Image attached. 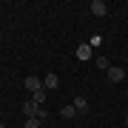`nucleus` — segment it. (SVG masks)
Instances as JSON below:
<instances>
[{
  "label": "nucleus",
  "mask_w": 128,
  "mask_h": 128,
  "mask_svg": "<svg viewBox=\"0 0 128 128\" xmlns=\"http://www.w3.org/2000/svg\"><path fill=\"white\" fill-rule=\"evenodd\" d=\"M74 57L86 63V60H91V57H94V48L88 46V43H80V46H77V51H74Z\"/></svg>",
  "instance_id": "nucleus-1"
},
{
  "label": "nucleus",
  "mask_w": 128,
  "mask_h": 128,
  "mask_svg": "<svg viewBox=\"0 0 128 128\" xmlns=\"http://www.w3.org/2000/svg\"><path fill=\"white\" fill-rule=\"evenodd\" d=\"M43 88H46V91H54V88H60V77H57L54 71L43 77Z\"/></svg>",
  "instance_id": "nucleus-2"
},
{
  "label": "nucleus",
  "mask_w": 128,
  "mask_h": 128,
  "mask_svg": "<svg viewBox=\"0 0 128 128\" xmlns=\"http://www.w3.org/2000/svg\"><path fill=\"white\" fill-rule=\"evenodd\" d=\"M91 14L94 17H105V14H108V6H105L102 0H91Z\"/></svg>",
  "instance_id": "nucleus-3"
},
{
  "label": "nucleus",
  "mask_w": 128,
  "mask_h": 128,
  "mask_svg": "<svg viewBox=\"0 0 128 128\" xmlns=\"http://www.w3.org/2000/svg\"><path fill=\"white\" fill-rule=\"evenodd\" d=\"M40 108H43V105H37L34 100H28V102L23 105V114H26V117H37V114H40ZM37 120H40V117H37Z\"/></svg>",
  "instance_id": "nucleus-4"
},
{
  "label": "nucleus",
  "mask_w": 128,
  "mask_h": 128,
  "mask_svg": "<svg viewBox=\"0 0 128 128\" xmlns=\"http://www.w3.org/2000/svg\"><path fill=\"white\" fill-rule=\"evenodd\" d=\"M105 74H108V80H111V82H122V77H125V71L120 68V66H111Z\"/></svg>",
  "instance_id": "nucleus-5"
},
{
  "label": "nucleus",
  "mask_w": 128,
  "mask_h": 128,
  "mask_svg": "<svg viewBox=\"0 0 128 128\" xmlns=\"http://www.w3.org/2000/svg\"><path fill=\"white\" fill-rule=\"evenodd\" d=\"M26 88H28L32 94H37V91L43 88V80H40V77H26Z\"/></svg>",
  "instance_id": "nucleus-6"
},
{
  "label": "nucleus",
  "mask_w": 128,
  "mask_h": 128,
  "mask_svg": "<svg viewBox=\"0 0 128 128\" xmlns=\"http://www.w3.org/2000/svg\"><path fill=\"white\" fill-rule=\"evenodd\" d=\"M77 114H80V111L74 108V105H63V108H60V117H63V120H74Z\"/></svg>",
  "instance_id": "nucleus-7"
},
{
  "label": "nucleus",
  "mask_w": 128,
  "mask_h": 128,
  "mask_svg": "<svg viewBox=\"0 0 128 128\" xmlns=\"http://www.w3.org/2000/svg\"><path fill=\"white\" fill-rule=\"evenodd\" d=\"M71 105L80 111V114H86V111H88V100H86V97H74V102H71Z\"/></svg>",
  "instance_id": "nucleus-8"
},
{
  "label": "nucleus",
  "mask_w": 128,
  "mask_h": 128,
  "mask_svg": "<svg viewBox=\"0 0 128 128\" xmlns=\"http://www.w3.org/2000/svg\"><path fill=\"white\" fill-rule=\"evenodd\" d=\"M32 100H34L37 105H43V102L48 100V91H46V88H40V91H37V94H32Z\"/></svg>",
  "instance_id": "nucleus-9"
},
{
  "label": "nucleus",
  "mask_w": 128,
  "mask_h": 128,
  "mask_svg": "<svg viewBox=\"0 0 128 128\" xmlns=\"http://www.w3.org/2000/svg\"><path fill=\"white\" fill-rule=\"evenodd\" d=\"M97 68H102V71H108V68H111V63H108V57H102V54L97 57Z\"/></svg>",
  "instance_id": "nucleus-10"
},
{
  "label": "nucleus",
  "mask_w": 128,
  "mask_h": 128,
  "mask_svg": "<svg viewBox=\"0 0 128 128\" xmlns=\"http://www.w3.org/2000/svg\"><path fill=\"white\" fill-rule=\"evenodd\" d=\"M40 122H43V120H37V117H26V128H40Z\"/></svg>",
  "instance_id": "nucleus-11"
},
{
  "label": "nucleus",
  "mask_w": 128,
  "mask_h": 128,
  "mask_svg": "<svg viewBox=\"0 0 128 128\" xmlns=\"http://www.w3.org/2000/svg\"><path fill=\"white\" fill-rule=\"evenodd\" d=\"M100 43H102V37H100V34H94L91 40H88V46H91V48H97V46H100Z\"/></svg>",
  "instance_id": "nucleus-12"
},
{
  "label": "nucleus",
  "mask_w": 128,
  "mask_h": 128,
  "mask_svg": "<svg viewBox=\"0 0 128 128\" xmlns=\"http://www.w3.org/2000/svg\"><path fill=\"white\" fill-rule=\"evenodd\" d=\"M0 128H6V125H3V122H0Z\"/></svg>",
  "instance_id": "nucleus-13"
},
{
  "label": "nucleus",
  "mask_w": 128,
  "mask_h": 128,
  "mask_svg": "<svg viewBox=\"0 0 128 128\" xmlns=\"http://www.w3.org/2000/svg\"><path fill=\"white\" fill-rule=\"evenodd\" d=\"M125 122H128V114H125Z\"/></svg>",
  "instance_id": "nucleus-14"
},
{
  "label": "nucleus",
  "mask_w": 128,
  "mask_h": 128,
  "mask_svg": "<svg viewBox=\"0 0 128 128\" xmlns=\"http://www.w3.org/2000/svg\"><path fill=\"white\" fill-rule=\"evenodd\" d=\"M111 128H120V125H111Z\"/></svg>",
  "instance_id": "nucleus-15"
}]
</instances>
